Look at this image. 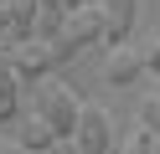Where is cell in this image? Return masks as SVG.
<instances>
[{"label":"cell","instance_id":"1","mask_svg":"<svg viewBox=\"0 0 160 154\" xmlns=\"http://www.w3.org/2000/svg\"><path fill=\"white\" fill-rule=\"evenodd\" d=\"M31 113H42V118H47V128H52L62 144H72L83 103H78V92L67 87L62 77H42V82H36V108H31Z\"/></svg>","mask_w":160,"mask_h":154},{"label":"cell","instance_id":"2","mask_svg":"<svg viewBox=\"0 0 160 154\" xmlns=\"http://www.w3.org/2000/svg\"><path fill=\"white\" fill-rule=\"evenodd\" d=\"M72 149H78V154H114V118H108V108L83 103V113H78V133H72Z\"/></svg>","mask_w":160,"mask_h":154},{"label":"cell","instance_id":"3","mask_svg":"<svg viewBox=\"0 0 160 154\" xmlns=\"http://www.w3.org/2000/svg\"><path fill=\"white\" fill-rule=\"evenodd\" d=\"M134 21H139V0H103V41L108 46H129Z\"/></svg>","mask_w":160,"mask_h":154},{"label":"cell","instance_id":"4","mask_svg":"<svg viewBox=\"0 0 160 154\" xmlns=\"http://www.w3.org/2000/svg\"><path fill=\"white\" fill-rule=\"evenodd\" d=\"M103 77L114 82V87H129L134 77H145V57H139L134 46H114L108 62H103Z\"/></svg>","mask_w":160,"mask_h":154},{"label":"cell","instance_id":"5","mask_svg":"<svg viewBox=\"0 0 160 154\" xmlns=\"http://www.w3.org/2000/svg\"><path fill=\"white\" fill-rule=\"evenodd\" d=\"M57 144H62V139L47 128L42 113H21V149H26V154H52Z\"/></svg>","mask_w":160,"mask_h":154},{"label":"cell","instance_id":"6","mask_svg":"<svg viewBox=\"0 0 160 154\" xmlns=\"http://www.w3.org/2000/svg\"><path fill=\"white\" fill-rule=\"evenodd\" d=\"M5 123H21V77L5 57H0V128Z\"/></svg>","mask_w":160,"mask_h":154},{"label":"cell","instance_id":"7","mask_svg":"<svg viewBox=\"0 0 160 154\" xmlns=\"http://www.w3.org/2000/svg\"><path fill=\"white\" fill-rule=\"evenodd\" d=\"M139 128H145L150 139H160V92H150V98L139 103Z\"/></svg>","mask_w":160,"mask_h":154},{"label":"cell","instance_id":"8","mask_svg":"<svg viewBox=\"0 0 160 154\" xmlns=\"http://www.w3.org/2000/svg\"><path fill=\"white\" fill-rule=\"evenodd\" d=\"M119 154H155V139H150L145 128H134V133L124 139V149H119Z\"/></svg>","mask_w":160,"mask_h":154},{"label":"cell","instance_id":"9","mask_svg":"<svg viewBox=\"0 0 160 154\" xmlns=\"http://www.w3.org/2000/svg\"><path fill=\"white\" fill-rule=\"evenodd\" d=\"M145 72H150V77H155V82H160V41H155V51H150V57H145Z\"/></svg>","mask_w":160,"mask_h":154},{"label":"cell","instance_id":"10","mask_svg":"<svg viewBox=\"0 0 160 154\" xmlns=\"http://www.w3.org/2000/svg\"><path fill=\"white\" fill-rule=\"evenodd\" d=\"M155 92H160V87H155Z\"/></svg>","mask_w":160,"mask_h":154}]
</instances>
